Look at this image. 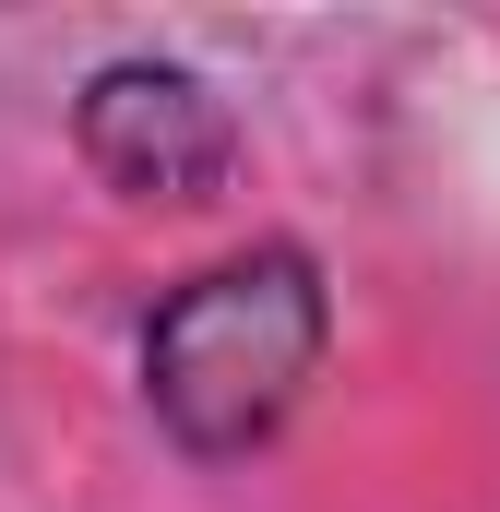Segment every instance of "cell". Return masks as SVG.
<instances>
[{"mask_svg": "<svg viewBox=\"0 0 500 512\" xmlns=\"http://www.w3.org/2000/svg\"><path fill=\"white\" fill-rule=\"evenodd\" d=\"M322 358V286L298 251H250V262H215L191 274L155 334H143V382H155V417L191 441V453H239L262 441L298 382Z\"/></svg>", "mask_w": 500, "mask_h": 512, "instance_id": "6da1fadb", "label": "cell"}, {"mask_svg": "<svg viewBox=\"0 0 500 512\" xmlns=\"http://www.w3.org/2000/svg\"><path fill=\"white\" fill-rule=\"evenodd\" d=\"M84 155L143 191V203H203L215 179H227V108L191 84V72H155V60H120V72H96V96H84Z\"/></svg>", "mask_w": 500, "mask_h": 512, "instance_id": "7a4b0ae2", "label": "cell"}]
</instances>
